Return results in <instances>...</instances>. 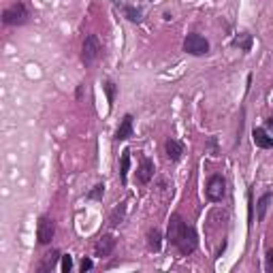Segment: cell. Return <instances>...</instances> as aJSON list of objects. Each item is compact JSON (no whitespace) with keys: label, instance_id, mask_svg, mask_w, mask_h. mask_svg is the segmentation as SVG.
<instances>
[{"label":"cell","instance_id":"e0dca14e","mask_svg":"<svg viewBox=\"0 0 273 273\" xmlns=\"http://www.w3.org/2000/svg\"><path fill=\"white\" fill-rule=\"evenodd\" d=\"M271 192H265L260 199H258V222H262L265 220V214H267V207H269V203H271Z\"/></svg>","mask_w":273,"mask_h":273},{"label":"cell","instance_id":"52a82bcc","mask_svg":"<svg viewBox=\"0 0 273 273\" xmlns=\"http://www.w3.org/2000/svg\"><path fill=\"white\" fill-rule=\"evenodd\" d=\"M151 177H154V163L143 156L139 163V169H137V179H139V184H149Z\"/></svg>","mask_w":273,"mask_h":273},{"label":"cell","instance_id":"2e32d148","mask_svg":"<svg viewBox=\"0 0 273 273\" xmlns=\"http://www.w3.org/2000/svg\"><path fill=\"white\" fill-rule=\"evenodd\" d=\"M128 167H130V151L124 149V151H122V163H120V179H122V184H124V186H126Z\"/></svg>","mask_w":273,"mask_h":273},{"label":"cell","instance_id":"9a60e30c","mask_svg":"<svg viewBox=\"0 0 273 273\" xmlns=\"http://www.w3.org/2000/svg\"><path fill=\"white\" fill-rule=\"evenodd\" d=\"M124 214H126V205H124V203L118 205V207L113 209V214L109 216V226H120V224H122Z\"/></svg>","mask_w":273,"mask_h":273},{"label":"cell","instance_id":"7402d4cb","mask_svg":"<svg viewBox=\"0 0 273 273\" xmlns=\"http://www.w3.org/2000/svg\"><path fill=\"white\" fill-rule=\"evenodd\" d=\"M92 267H94V262L90 260V258H84V260H82V271H84V273H86V271H90Z\"/></svg>","mask_w":273,"mask_h":273},{"label":"cell","instance_id":"d6986e66","mask_svg":"<svg viewBox=\"0 0 273 273\" xmlns=\"http://www.w3.org/2000/svg\"><path fill=\"white\" fill-rule=\"evenodd\" d=\"M105 194V184H96L94 190H90L88 192V199H92V201H100Z\"/></svg>","mask_w":273,"mask_h":273},{"label":"cell","instance_id":"5bb4252c","mask_svg":"<svg viewBox=\"0 0 273 273\" xmlns=\"http://www.w3.org/2000/svg\"><path fill=\"white\" fill-rule=\"evenodd\" d=\"M147 246H149V250L160 252V246H163V235H160L158 228H151L147 232Z\"/></svg>","mask_w":273,"mask_h":273},{"label":"cell","instance_id":"7c38bea8","mask_svg":"<svg viewBox=\"0 0 273 273\" xmlns=\"http://www.w3.org/2000/svg\"><path fill=\"white\" fill-rule=\"evenodd\" d=\"M58 258H62V256H60V252H58V250H52V252H47V254L43 256V260H41V265H38V271H41V273H47V271H52V269L56 267Z\"/></svg>","mask_w":273,"mask_h":273},{"label":"cell","instance_id":"277c9868","mask_svg":"<svg viewBox=\"0 0 273 273\" xmlns=\"http://www.w3.org/2000/svg\"><path fill=\"white\" fill-rule=\"evenodd\" d=\"M100 56V41L96 34H88L86 41H84V47H82V60L86 66H92Z\"/></svg>","mask_w":273,"mask_h":273},{"label":"cell","instance_id":"ba28073f","mask_svg":"<svg viewBox=\"0 0 273 273\" xmlns=\"http://www.w3.org/2000/svg\"><path fill=\"white\" fill-rule=\"evenodd\" d=\"M115 250V237L113 235H103L98 239V244H96V248H94V252H96V256H100V258H105V256H109L111 252Z\"/></svg>","mask_w":273,"mask_h":273},{"label":"cell","instance_id":"4fadbf2b","mask_svg":"<svg viewBox=\"0 0 273 273\" xmlns=\"http://www.w3.org/2000/svg\"><path fill=\"white\" fill-rule=\"evenodd\" d=\"M122 13H124V17L128 19V22H133V24H141V22H143V11H141L139 7L122 5Z\"/></svg>","mask_w":273,"mask_h":273},{"label":"cell","instance_id":"ac0fdd59","mask_svg":"<svg viewBox=\"0 0 273 273\" xmlns=\"http://www.w3.org/2000/svg\"><path fill=\"white\" fill-rule=\"evenodd\" d=\"M235 45H237L239 49H244V52H250V47H252V36H250L248 32L239 34V36L235 38Z\"/></svg>","mask_w":273,"mask_h":273},{"label":"cell","instance_id":"44dd1931","mask_svg":"<svg viewBox=\"0 0 273 273\" xmlns=\"http://www.w3.org/2000/svg\"><path fill=\"white\" fill-rule=\"evenodd\" d=\"M60 269H62L64 273H68L70 269H73V258H70L68 254H66V256H62V265H60Z\"/></svg>","mask_w":273,"mask_h":273},{"label":"cell","instance_id":"3957f363","mask_svg":"<svg viewBox=\"0 0 273 273\" xmlns=\"http://www.w3.org/2000/svg\"><path fill=\"white\" fill-rule=\"evenodd\" d=\"M184 52L190 56H205V54H209V41L205 36L192 32L184 38Z\"/></svg>","mask_w":273,"mask_h":273},{"label":"cell","instance_id":"603a6c76","mask_svg":"<svg viewBox=\"0 0 273 273\" xmlns=\"http://www.w3.org/2000/svg\"><path fill=\"white\" fill-rule=\"evenodd\" d=\"M267 271L273 273V250L267 252Z\"/></svg>","mask_w":273,"mask_h":273},{"label":"cell","instance_id":"7a4b0ae2","mask_svg":"<svg viewBox=\"0 0 273 273\" xmlns=\"http://www.w3.org/2000/svg\"><path fill=\"white\" fill-rule=\"evenodd\" d=\"M3 22L7 26H22L28 22V9L24 3H13L11 7L5 9L3 13Z\"/></svg>","mask_w":273,"mask_h":273},{"label":"cell","instance_id":"30bf717a","mask_svg":"<svg viewBox=\"0 0 273 273\" xmlns=\"http://www.w3.org/2000/svg\"><path fill=\"white\" fill-rule=\"evenodd\" d=\"M133 137V115L126 113L124 120H122V124H120V128L115 130V141H126Z\"/></svg>","mask_w":273,"mask_h":273},{"label":"cell","instance_id":"cb8c5ba5","mask_svg":"<svg viewBox=\"0 0 273 273\" xmlns=\"http://www.w3.org/2000/svg\"><path fill=\"white\" fill-rule=\"evenodd\" d=\"M267 128H273V118H269V120H267Z\"/></svg>","mask_w":273,"mask_h":273},{"label":"cell","instance_id":"8fae6325","mask_svg":"<svg viewBox=\"0 0 273 273\" xmlns=\"http://www.w3.org/2000/svg\"><path fill=\"white\" fill-rule=\"evenodd\" d=\"M252 139H254L256 147H262V149H271L273 147V137H269V133L265 128H254Z\"/></svg>","mask_w":273,"mask_h":273},{"label":"cell","instance_id":"5b68a950","mask_svg":"<svg viewBox=\"0 0 273 273\" xmlns=\"http://www.w3.org/2000/svg\"><path fill=\"white\" fill-rule=\"evenodd\" d=\"M205 192H207L209 201L218 203V201H222V199H224V194H226V179L222 175H211L209 181H207Z\"/></svg>","mask_w":273,"mask_h":273},{"label":"cell","instance_id":"6da1fadb","mask_svg":"<svg viewBox=\"0 0 273 273\" xmlns=\"http://www.w3.org/2000/svg\"><path fill=\"white\" fill-rule=\"evenodd\" d=\"M167 239H169V244H173L184 256L192 254V252L199 248V235H197V230L192 228V226H188L186 222L181 220L179 214L171 216Z\"/></svg>","mask_w":273,"mask_h":273},{"label":"cell","instance_id":"8992f818","mask_svg":"<svg viewBox=\"0 0 273 273\" xmlns=\"http://www.w3.org/2000/svg\"><path fill=\"white\" fill-rule=\"evenodd\" d=\"M54 235H56V222L52 218L43 216L41 220H38V226H36V239H38V244H41V246L52 244Z\"/></svg>","mask_w":273,"mask_h":273},{"label":"cell","instance_id":"ffe728a7","mask_svg":"<svg viewBox=\"0 0 273 273\" xmlns=\"http://www.w3.org/2000/svg\"><path fill=\"white\" fill-rule=\"evenodd\" d=\"M105 92H107V100H109V107L113 105V98H115V86H113V82H105Z\"/></svg>","mask_w":273,"mask_h":273},{"label":"cell","instance_id":"9c48e42d","mask_svg":"<svg viewBox=\"0 0 273 273\" xmlns=\"http://www.w3.org/2000/svg\"><path fill=\"white\" fill-rule=\"evenodd\" d=\"M165 149H167L169 160H173V163H177V160L181 158V154H184V143H181V141H177V139H167Z\"/></svg>","mask_w":273,"mask_h":273}]
</instances>
